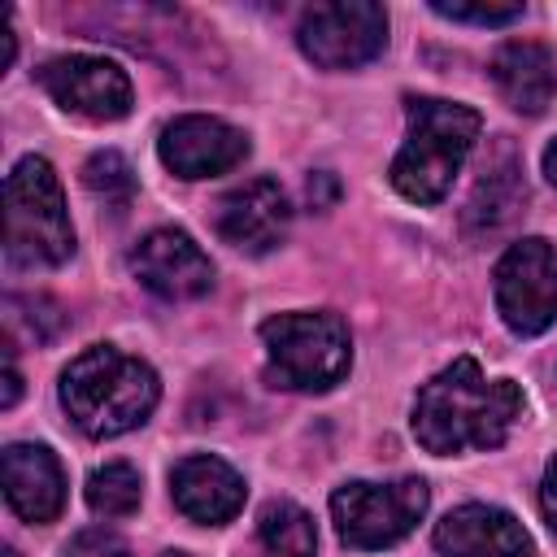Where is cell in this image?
<instances>
[{
  "instance_id": "obj_13",
  "label": "cell",
  "mask_w": 557,
  "mask_h": 557,
  "mask_svg": "<svg viewBox=\"0 0 557 557\" xmlns=\"http://www.w3.org/2000/svg\"><path fill=\"white\" fill-rule=\"evenodd\" d=\"M435 548L444 557H535L522 522L496 505H461L435 522Z\"/></svg>"
},
{
  "instance_id": "obj_25",
  "label": "cell",
  "mask_w": 557,
  "mask_h": 557,
  "mask_svg": "<svg viewBox=\"0 0 557 557\" xmlns=\"http://www.w3.org/2000/svg\"><path fill=\"white\" fill-rule=\"evenodd\" d=\"M161 557H187V553H161Z\"/></svg>"
},
{
  "instance_id": "obj_23",
  "label": "cell",
  "mask_w": 557,
  "mask_h": 557,
  "mask_svg": "<svg viewBox=\"0 0 557 557\" xmlns=\"http://www.w3.org/2000/svg\"><path fill=\"white\" fill-rule=\"evenodd\" d=\"M540 509H544V522L553 527L557 535V457L544 466V483H540Z\"/></svg>"
},
{
  "instance_id": "obj_19",
  "label": "cell",
  "mask_w": 557,
  "mask_h": 557,
  "mask_svg": "<svg viewBox=\"0 0 557 557\" xmlns=\"http://www.w3.org/2000/svg\"><path fill=\"white\" fill-rule=\"evenodd\" d=\"M83 183H87V191H91L96 200H104V205H113V209H126L131 196H135V174H131L126 157L113 152V148L87 157V165H83Z\"/></svg>"
},
{
  "instance_id": "obj_17",
  "label": "cell",
  "mask_w": 557,
  "mask_h": 557,
  "mask_svg": "<svg viewBox=\"0 0 557 557\" xmlns=\"http://www.w3.org/2000/svg\"><path fill=\"white\" fill-rule=\"evenodd\" d=\"M257 544H261V557H318L313 518L292 500H270L261 509Z\"/></svg>"
},
{
  "instance_id": "obj_7",
  "label": "cell",
  "mask_w": 557,
  "mask_h": 557,
  "mask_svg": "<svg viewBox=\"0 0 557 557\" xmlns=\"http://www.w3.org/2000/svg\"><path fill=\"white\" fill-rule=\"evenodd\" d=\"M300 52L322 70H352L383 52L387 44V13L374 0H331L305 9L296 26Z\"/></svg>"
},
{
  "instance_id": "obj_1",
  "label": "cell",
  "mask_w": 557,
  "mask_h": 557,
  "mask_svg": "<svg viewBox=\"0 0 557 557\" xmlns=\"http://www.w3.org/2000/svg\"><path fill=\"white\" fill-rule=\"evenodd\" d=\"M527 413V396L513 379H487L474 357H457L413 396V435L426 453H487L505 444Z\"/></svg>"
},
{
  "instance_id": "obj_8",
  "label": "cell",
  "mask_w": 557,
  "mask_h": 557,
  "mask_svg": "<svg viewBox=\"0 0 557 557\" xmlns=\"http://www.w3.org/2000/svg\"><path fill=\"white\" fill-rule=\"evenodd\" d=\"M496 309L513 335H540L557 322V252L531 235L496 261Z\"/></svg>"
},
{
  "instance_id": "obj_14",
  "label": "cell",
  "mask_w": 557,
  "mask_h": 557,
  "mask_svg": "<svg viewBox=\"0 0 557 557\" xmlns=\"http://www.w3.org/2000/svg\"><path fill=\"white\" fill-rule=\"evenodd\" d=\"M4 500L26 522H52L65 505V474L52 448L44 444H9L0 457Z\"/></svg>"
},
{
  "instance_id": "obj_5",
  "label": "cell",
  "mask_w": 557,
  "mask_h": 557,
  "mask_svg": "<svg viewBox=\"0 0 557 557\" xmlns=\"http://www.w3.org/2000/svg\"><path fill=\"white\" fill-rule=\"evenodd\" d=\"M265 379L287 392H326L348 374L352 344L335 313H274L261 322Z\"/></svg>"
},
{
  "instance_id": "obj_20",
  "label": "cell",
  "mask_w": 557,
  "mask_h": 557,
  "mask_svg": "<svg viewBox=\"0 0 557 557\" xmlns=\"http://www.w3.org/2000/svg\"><path fill=\"white\" fill-rule=\"evenodd\" d=\"M487 178L479 183V191H474V200H470V222H487V226H500L522 200H513V196H500V187H509V183H518L513 174V165H505V170H483Z\"/></svg>"
},
{
  "instance_id": "obj_10",
  "label": "cell",
  "mask_w": 557,
  "mask_h": 557,
  "mask_svg": "<svg viewBox=\"0 0 557 557\" xmlns=\"http://www.w3.org/2000/svg\"><path fill=\"white\" fill-rule=\"evenodd\" d=\"M131 270L148 292L165 300H196L213 287V261L200 252V244L187 231L174 226L148 231L131 252Z\"/></svg>"
},
{
  "instance_id": "obj_2",
  "label": "cell",
  "mask_w": 557,
  "mask_h": 557,
  "mask_svg": "<svg viewBox=\"0 0 557 557\" xmlns=\"http://www.w3.org/2000/svg\"><path fill=\"white\" fill-rule=\"evenodd\" d=\"M157 370L113 344H91L61 370V405L70 422L91 440L135 431L157 409Z\"/></svg>"
},
{
  "instance_id": "obj_15",
  "label": "cell",
  "mask_w": 557,
  "mask_h": 557,
  "mask_svg": "<svg viewBox=\"0 0 557 557\" xmlns=\"http://www.w3.org/2000/svg\"><path fill=\"white\" fill-rule=\"evenodd\" d=\"M170 496H174L178 513H187L191 522L222 527L244 505V479L222 457L196 453V457H183L170 470Z\"/></svg>"
},
{
  "instance_id": "obj_21",
  "label": "cell",
  "mask_w": 557,
  "mask_h": 557,
  "mask_svg": "<svg viewBox=\"0 0 557 557\" xmlns=\"http://www.w3.org/2000/svg\"><path fill=\"white\" fill-rule=\"evenodd\" d=\"M431 9L448 22H474V26H505L513 17H522V4H496V0H479V4H461V0H431Z\"/></svg>"
},
{
  "instance_id": "obj_11",
  "label": "cell",
  "mask_w": 557,
  "mask_h": 557,
  "mask_svg": "<svg viewBox=\"0 0 557 557\" xmlns=\"http://www.w3.org/2000/svg\"><path fill=\"white\" fill-rule=\"evenodd\" d=\"M157 152H161L165 170H174L178 178H213V174L235 170L248 157V135L222 117L187 113L161 131Z\"/></svg>"
},
{
  "instance_id": "obj_4",
  "label": "cell",
  "mask_w": 557,
  "mask_h": 557,
  "mask_svg": "<svg viewBox=\"0 0 557 557\" xmlns=\"http://www.w3.org/2000/svg\"><path fill=\"white\" fill-rule=\"evenodd\" d=\"M74 252V226L61 183L44 157H22L4 178V257L13 265H61Z\"/></svg>"
},
{
  "instance_id": "obj_12",
  "label": "cell",
  "mask_w": 557,
  "mask_h": 557,
  "mask_svg": "<svg viewBox=\"0 0 557 557\" xmlns=\"http://www.w3.org/2000/svg\"><path fill=\"white\" fill-rule=\"evenodd\" d=\"M287 222H292V205H287V191L274 178L239 183L235 191H226L218 200V213H213L218 235L231 248H239V252H270V248H278L283 235H287Z\"/></svg>"
},
{
  "instance_id": "obj_6",
  "label": "cell",
  "mask_w": 557,
  "mask_h": 557,
  "mask_svg": "<svg viewBox=\"0 0 557 557\" xmlns=\"http://www.w3.org/2000/svg\"><path fill=\"white\" fill-rule=\"evenodd\" d=\"M426 500L431 492L422 479L344 483L331 496V518L348 548H387L418 527V518L426 513Z\"/></svg>"
},
{
  "instance_id": "obj_24",
  "label": "cell",
  "mask_w": 557,
  "mask_h": 557,
  "mask_svg": "<svg viewBox=\"0 0 557 557\" xmlns=\"http://www.w3.org/2000/svg\"><path fill=\"white\" fill-rule=\"evenodd\" d=\"M544 174H548V183H557V139L544 148Z\"/></svg>"
},
{
  "instance_id": "obj_22",
  "label": "cell",
  "mask_w": 557,
  "mask_h": 557,
  "mask_svg": "<svg viewBox=\"0 0 557 557\" xmlns=\"http://www.w3.org/2000/svg\"><path fill=\"white\" fill-rule=\"evenodd\" d=\"M65 557H131L126 540L117 531H104V527H87L78 531L70 544H65Z\"/></svg>"
},
{
  "instance_id": "obj_18",
  "label": "cell",
  "mask_w": 557,
  "mask_h": 557,
  "mask_svg": "<svg viewBox=\"0 0 557 557\" xmlns=\"http://www.w3.org/2000/svg\"><path fill=\"white\" fill-rule=\"evenodd\" d=\"M139 496H144V479L126 461H109V466H100V470L87 474V505L100 518H126V513H135L139 509Z\"/></svg>"
},
{
  "instance_id": "obj_9",
  "label": "cell",
  "mask_w": 557,
  "mask_h": 557,
  "mask_svg": "<svg viewBox=\"0 0 557 557\" xmlns=\"http://www.w3.org/2000/svg\"><path fill=\"white\" fill-rule=\"evenodd\" d=\"M39 87L52 96V104H61L74 117L87 122H117L131 113V78L117 61L104 57H52L35 70Z\"/></svg>"
},
{
  "instance_id": "obj_3",
  "label": "cell",
  "mask_w": 557,
  "mask_h": 557,
  "mask_svg": "<svg viewBox=\"0 0 557 557\" xmlns=\"http://www.w3.org/2000/svg\"><path fill=\"white\" fill-rule=\"evenodd\" d=\"M483 117L470 104L413 96L409 100V135L392 161V187L413 205H435L448 196L466 152L479 139Z\"/></svg>"
},
{
  "instance_id": "obj_16",
  "label": "cell",
  "mask_w": 557,
  "mask_h": 557,
  "mask_svg": "<svg viewBox=\"0 0 557 557\" xmlns=\"http://www.w3.org/2000/svg\"><path fill=\"white\" fill-rule=\"evenodd\" d=\"M492 83L518 113H544L557 91V61L535 39H509L492 52Z\"/></svg>"
}]
</instances>
